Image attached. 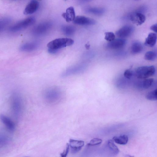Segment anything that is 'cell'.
Segmentation results:
<instances>
[{"label":"cell","instance_id":"obj_12","mask_svg":"<svg viewBox=\"0 0 157 157\" xmlns=\"http://www.w3.org/2000/svg\"><path fill=\"white\" fill-rule=\"evenodd\" d=\"M39 5V2L37 1L31 0L25 7L24 11V13L25 15H28L34 13L38 9Z\"/></svg>","mask_w":157,"mask_h":157},{"label":"cell","instance_id":"obj_3","mask_svg":"<svg viewBox=\"0 0 157 157\" xmlns=\"http://www.w3.org/2000/svg\"><path fill=\"white\" fill-rule=\"evenodd\" d=\"M74 41L67 38H59L49 42L47 45L48 49L58 50V49L72 45Z\"/></svg>","mask_w":157,"mask_h":157},{"label":"cell","instance_id":"obj_8","mask_svg":"<svg viewBox=\"0 0 157 157\" xmlns=\"http://www.w3.org/2000/svg\"><path fill=\"white\" fill-rule=\"evenodd\" d=\"M134 30V28L132 26L126 25L117 30L116 32V34L121 38L124 39L130 36Z\"/></svg>","mask_w":157,"mask_h":157},{"label":"cell","instance_id":"obj_19","mask_svg":"<svg viewBox=\"0 0 157 157\" xmlns=\"http://www.w3.org/2000/svg\"><path fill=\"white\" fill-rule=\"evenodd\" d=\"M157 40V35L155 33H150L146 39L144 44L147 46L152 47L156 44Z\"/></svg>","mask_w":157,"mask_h":157},{"label":"cell","instance_id":"obj_30","mask_svg":"<svg viewBox=\"0 0 157 157\" xmlns=\"http://www.w3.org/2000/svg\"><path fill=\"white\" fill-rule=\"evenodd\" d=\"M70 151L69 146L68 143H67L66 145V149L60 154V157H67Z\"/></svg>","mask_w":157,"mask_h":157},{"label":"cell","instance_id":"obj_21","mask_svg":"<svg viewBox=\"0 0 157 157\" xmlns=\"http://www.w3.org/2000/svg\"><path fill=\"white\" fill-rule=\"evenodd\" d=\"M128 137L127 135H124L119 136H115L113 138V140L117 144L120 145H125L128 141Z\"/></svg>","mask_w":157,"mask_h":157},{"label":"cell","instance_id":"obj_5","mask_svg":"<svg viewBox=\"0 0 157 157\" xmlns=\"http://www.w3.org/2000/svg\"><path fill=\"white\" fill-rule=\"evenodd\" d=\"M35 21V18L33 17L26 18L11 26L10 28V30L12 32L19 31L33 24Z\"/></svg>","mask_w":157,"mask_h":157},{"label":"cell","instance_id":"obj_1","mask_svg":"<svg viewBox=\"0 0 157 157\" xmlns=\"http://www.w3.org/2000/svg\"><path fill=\"white\" fill-rule=\"evenodd\" d=\"M64 93L60 87L52 86L46 88L43 91V96L45 103L49 105L57 104L62 101Z\"/></svg>","mask_w":157,"mask_h":157},{"label":"cell","instance_id":"obj_6","mask_svg":"<svg viewBox=\"0 0 157 157\" xmlns=\"http://www.w3.org/2000/svg\"><path fill=\"white\" fill-rule=\"evenodd\" d=\"M85 68V65L81 63L73 66L63 71L61 74V77L65 78L81 74L84 71Z\"/></svg>","mask_w":157,"mask_h":157},{"label":"cell","instance_id":"obj_17","mask_svg":"<svg viewBox=\"0 0 157 157\" xmlns=\"http://www.w3.org/2000/svg\"><path fill=\"white\" fill-rule=\"evenodd\" d=\"M62 16L67 22L73 21L75 17V12L74 7L70 6L67 8L66 12L62 14Z\"/></svg>","mask_w":157,"mask_h":157},{"label":"cell","instance_id":"obj_25","mask_svg":"<svg viewBox=\"0 0 157 157\" xmlns=\"http://www.w3.org/2000/svg\"><path fill=\"white\" fill-rule=\"evenodd\" d=\"M146 98L147 100L151 101H155L157 100V89H155L148 93L146 95Z\"/></svg>","mask_w":157,"mask_h":157},{"label":"cell","instance_id":"obj_18","mask_svg":"<svg viewBox=\"0 0 157 157\" xmlns=\"http://www.w3.org/2000/svg\"><path fill=\"white\" fill-rule=\"evenodd\" d=\"M154 79L149 78L140 81L136 84L137 87L140 89H146L150 87L153 83Z\"/></svg>","mask_w":157,"mask_h":157},{"label":"cell","instance_id":"obj_2","mask_svg":"<svg viewBox=\"0 0 157 157\" xmlns=\"http://www.w3.org/2000/svg\"><path fill=\"white\" fill-rule=\"evenodd\" d=\"M10 104L13 115L16 119H17L21 114L22 109V99L18 93L14 92L12 94Z\"/></svg>","mask_w":157,"mask_h":157},{"label":"cell","instance_id":"obj_11","mask_svg":"<svg viewBox=\"0 0 157 157\" xmlns=\"http://www.w3.org/2000/svg\"><path fill=\"white\" fill-rule=\"evenodd\" d=\"M126 42V40L123 38H118L109 42L107 44V47L111 49H118L123 47Z\"/></svg>","mask_w":157,"mask_h":157},{"label":"cell","instance_id":"obj_4","mask_svg":"<svg viewBox=\"0 0 157 157\" xmlns=\"http://www.w3.org/2000/svg\"><path fill=\"white\" fill-rule=\"evenodd\" d=\"M155 72L154 66H143L136 68L134 72V75L139 78L144 79L152 76Z\"/></svg>","mask_w":157,"mask_h":157},{"label":"cell","instance_id":"obj_32","mask_svg":"<svg viewBox=\"0 0 157 157\" xmlns=\"http://www.w3.org/2000/svg\"><path fill=\"white\" fill-rule=\"evenodd\" d=\"M48 52L51 54L56 53L58 51V50H53L50 49H48Z\"/></svg>","mask_w":157,"mask_h":157},{"label":"cell","instance_id":"obj_9","mask_svg":"<svg viewBox=\"0 0 157 157\" xmlns=\"http://www.w3.org/2000/svg\"><path fill=\"white\" fill-rule=\"evenodd\" d=\"M68 144L71 153L75 154L80 150L84 146V142L82 140L70 139Z\"/></svg>","mask_w":157,"mask_h":157},{"label":"cell","instance_id":"obj_33","mask_svg":"<svg viewBox=\"0 0 157 157\" xmlns=\"http://www.w3.org/2000/svg\"><path fill=\"white\" fill-rule=\"evenodd\" d=\"M128 157H134V156H131L130 155H128Z\"/></svg>","mask_w":157,"mask_h":157},{"label":"cell","instance_id":"obj_24","mask_svg":"<svg viewBox=\"0 0 157 157\" xmlns=\"http://www.w3.org/2000/svg\"><path fill=\"white\" fill-rule=\"evenodd\" d=\"M11 21V19L9 17L0 18V33L3 31L9 25Z\"/></svg>","mask_w":157,"mask_h":157},{"label":"cell","instance_id":"obj_31","mask_svg":"<svg viewBox=\"0 0 157 157\" xmlns=\"http://www.w3.org/2000/svg\"><path fill=\"white\" fill-rule=\"evenodd\" d=\"M150 29L154 32L156 33L157 31V24H155L151 26L150 27Z\"/></svg>","mask_w":157,"mask_h":157},{"label":"cell","instance_id":"obj_14","mask_svg":"<svg viewBox=\"0 0 157 157\" xmlns=\"http://www.w3.org/2000/svg\"><path fill=\"white\" fill-rule=\"evenodd\" d=\"M105 148L109 152V155L115 156L117 155L119 150L117 146L115 144L113 140H108L105 144Z\"/></svg>","mask_w":157,"mask_h":157},{"label":"cell","instance_id":"obj_29","mask_svg":"<svg viewBox=\"0 0 157 157\" xmlns=\"http://www.w3.org/2000/svg\"><path fill=\"white\" fill-rule=\"evenodd\" d=\"M133 75L134 72L130 69L125 70L124 73V77L128 79H130Z\"/></svg>","mask_w":157,"mask_h":157},{"label":"cell","instance_id":"obj_15","mask_svg":"<svg viewBox=\"0 0 157 157\" xmlns=\"http://www.w3.org/2000/svg\"><path fill=\"white\" fill-rule=\"evenodd\" d=\"M0 120L8 130L10 131L14 130L15 124L10 118L3 114H1Z\"/></svg>","mask_w":157,"mask_h":157},{"label":"cell","instance_id":"obj_13","mask_svg":"<svg viewBox=\"0 0 157 157\" xmlns=\"http://www.w3.org/2000/svg\"><path fill=\"white\" fill-rule=\"evenodd\" d=\"M130 19L133 23L137 25H140L145 22L146 17L143 13L139 12H135L131 15Z\"/></svg>","mask_w":157,"mask_h":157},{"label":"cell","instance_id":"obj_10","mask_svg":"<svg viewBox=\"0 0 157 157\" xmlns=\"http://www.w3.org/2000/svg\"><path fill=\"white\" fill-rule=\"evenodd\" d=\"M73 21L75 24L83 25H94L96 23L94 19L83 16H76Z\"/></svg>","mask_w":157,"mask_h":157},{"label":"cell","instance_id":"obj_27","mask_svg":"<svg viewBox=\"0 0 157 157\" xmlns=\"http://www.w3.org/2000/svg\"><path fill=\"white\" fill-rule=\"evenodd\" d=\"M105 39L109 42L115 39V35L113 32H105Z\"/></svg>","mask_w":157,"mask_h":157},{"label":"cell","instance_id":"obj_34","mask_svg":"<svg viewBox=\"0 0 157 157\" xmlns=\"http://www.w3.org/2000/svg\"><path fill=\"white\" fill-rule=\"evenodd\" d=\"M28 157V156H25V157Z\"/></svg>","mask_w":157,"mask_h":157},{"label":"cell","instance_id":"obj_28","mask_svg":"<svg viewBox=\"0 0 157 157\" xmlns=\"http://www.w3.org/2000/svg\"><path fill=\"white\" fill-rule=\"evenodd\" d=\"M102 142L101 139L98 138H94L91 140L87 145L89 146H94L99 145Z\"/></svg>","mask_w":157,"mask_h":157},{"label":"cell","instance_id":"obj_23","mask_svg":"<svg viewBox=\"0 0 157 157\" xmlns=\"http://www.w3.org/2000/svg\"><path fill=\"white\" fill-rule=\"evenodd\" d=\"M85 11L87 13L96 15L102 14L105 12L103 8L94 7H87L85 9Z\"/></svg>","mask_w":157,"mask_h":157},{"label":"cell","instance_id":"obj_26","mask_svg":"<svg viewBox=\"0 0 157 157\" xmlns=\"http://www.w3.org/2000/svg\"><path fill=\"white\" fill-rule=\"evenodd\" d=\"M156 54L155 52L149 51L146 53L144 58L147 60L153 61L156 59Z\"/></svg>","mask_w":157,"mask_h":157},{"label":"cell","instance_id":"obj_22","mask_svg":"<svg viewBox=\"0 0 157 157\" xmlns=\"http://www.w3.org/2000/svg\"><path fill=\"white\" fill-rule=\"evenodd\" d=\"M143 47L142 44L139 42H133L131 47V51L132 53L137 54L141 52L143 49Z\"/></svg>","mask_w":157,"mask_h":157},{"label":"cell","instance_id":"obj_16","mask_svg":"<svg viewBox=\"0 0 157 157\" xmlns=\"http://www.w3.org/2000/svg\"><path fill=\"white\" fill-rule=\"evenodd\" d=\"M38 46V44L36 42L27 43L21 45L19 47V50L24 52H31L36 49Z\"/></svg>","mask_w":157,"mask_h":157},{"label":"cell","instance_id":"obj_7","mask_svg":"<svg viewBox=\"0 0 157 157\" xmlns=\"http://www.w3.org/2000/svg\"><path fill=\"white\" fill-rule=\"evenodd\" d=\"M52 24L50 22H43L38 24L33 29L32 33L33 34L36 36L42 35L51 29Z\"/></svg>","mask_w":157,"mask_h":157},{"label":"cell","instance_id":"obj_20","mask_svg":"<svg viewBox=\"0 0 157 157\" xmlns=\"http://www.w3.org/2000/svg\"><path fill=\"white\" fill-rule=\"evenodd\" d=\"M61 30L63 33L67 36L72 35L75 31V27L68 25H63L61 27Z\"/></svg>","mask_w":157,"mask_h":157}]
</instances>
